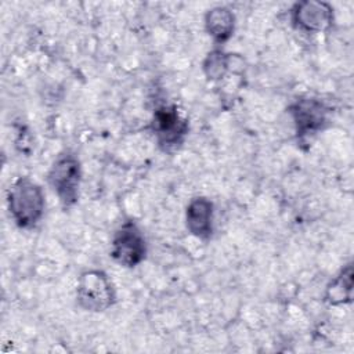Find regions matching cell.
<instances>
[{"label": "cell", "mask_w": 354, "mask_h": 354, "mask_svg": "<svg viewBox=\"0 0 354 354\" xmlns=\"http://www.w3.org/2000/svg\"><path fill=\"white\" fill-rule=\"evenodd\" d=\"M205 26L209 36L217 41H227L235 29V17L227 7H214L205 17Z\"/></svg>", "instance_id": "cell-9"}, {"label": "cell", "mask_w": 354, "mask_h": 354, "mask_svg": "<svg viewBox=\"0 0 354 354\" xmlns=\"http://www.w3.org/2000/svg\"><path fill=\"white\" fill-rule=\"evenodd\" d=\"M145 254L147 241L138 225L133 221L123 223L112 238V259L123 267H136L145 259Z\"/></svg>", "instance_id": "cell-4"}, {"label": "cell", "mask_w": 354, "mask_h": 354, "mask_svg": "<svg viewBox=\"0 0 354 354\" xmlns=\"http://www.w3.org/2000/svg\"><path fill=\"white\" fill-rule=\"evenodd\" d=\"M47 180L59 202L69 207L77 202L82 181V166L73 153L59 155L48 170Z\"/></svg>", "instance_id": "cell-2"}, {"label": "cell", "mask_w": 354, "mask_h": 354, "mask_svg": "<svg viewBox=\"0 0 354 354\" xmlns=\"http://www.w3.org/2000/svg\"><path fill=\"white\" fill-rule=\"evenodd\" d=\"M152 131L165 149L177 147L188 133V122L180 115L174 105L156 108L151 122Z\"/></svg>", "instance_id": "cell-5"}, {"label": "cell", "mask_w": 354, "mask_h": 354, "mask_svg": "<svg viewBox=\"0 0 354 354\" xmlns=\"http://www.w3.org/2000/svg\"><path fill=\"white\" fill-rule=\"evenodd\" d=\"M7 207L10 217L19 228H33L44 213V192L36 181L19 177L7 192Z\"/></svg>", "instance_id": "cell-1"}, {"label": "cell", "mask_w": 354, "mask_h": 354, "mask_svg": "<svg viewBox=\"0 0 354 354\" xmlns=\"http://www.w3.org/2000/svg\"><path fill=\"white\" fill-rule=\"evenodd\" d=\"M231 54H225L221 50H213L203 61V72L209 80L223 79L231 66Z\"/></svg>", "instance_id": "cell-11"}, {"label": "cell", "mask_w": 354, "mask_h": 354, "mask_svg": "<svg viewBox=\"0 0 354 354\" xmlns=\"http://www.w3.org/2000/svg\"><path fill=\"white\" fill-rule=\"evenodd\" d=\"M77 304L93 313L108 310L115 303V289L108 275L100 270H88L79 277L76 286Z\"/></svg>", "instance_id": "cell-3"}, {"label": "cell", "mask_w": 354, "mask_h": 354, "mask_svg": "<svg viewBox=\"0 0 354 354\" xmlns=\"http://www.w3.org/2000/svg\"><path fill=\"white\" fill-rule=\"evenodd\" d=\"M187 230L199 239H207L213 232V203L207 198H194L185 210Z\"/></svg>", "instance_id": "cell-8"}, {"label": "cell", "mask_w": 354, "mask_h": 354, "mask_svg": "<svg viewBox=\"0 0 354 354\" xmlns=\"http://www.w3.org/2000/svg\"><path fill=\"white\" fill-rule=\"evenodd\" d=\"M292 24L307 33H321L333 24V8L324 1L306 0L296 3L290 12Z\"/></svg>", "instance_id": "cell-6"}, {"label": "cell", "mask_w": 354, "mask_h": 354, "mask_svg": "<svg viewBox=\"0 0 354 354\" xmlns=\"http://www.w3.org/2000/svg\"><path fill=\"white\" fill-rule=\"evenodd\" d=\"M351 292H353V267L348 264L328 285L326 300L330 304L348 303L351 301Z\"/></svg>", "instance_id": "cell-10"}, {"label": "cell", "mask_w": 354, "mask_h": 354, "mask_svg": "<svg viewBox=\"0 0 354 354\" xmlns=\"http://www.w3.org/2000/svg\"><path fill=\"white\" fill-rule=\"evenodd\" d=\"M290 115L299 137L315 134L326 122V111L324 105L313 98L297 100L290 106Z\"/></svg>", "instance_id": "cell-7"}]
</instances>
